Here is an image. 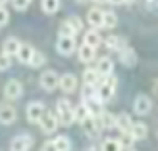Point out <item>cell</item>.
Wrapping results in <instances>:
<instances>
[{"label": "cell", "mask_w": 158, "mask_h": 151, "mask_svg": "<svg viewBox=\"0 0 158 151\" xmlns=\"http://www.w3.org/2000/svg\"><path fill=\"white\" fill-rule=\"evenodd\" d=\"M40 128H41V131L43 133H47V135H50V133H54V131L58 130V117L52 113V111H43V115H41V119H40Z\"/></svg>", "instance_id": "277c9868"}, {"label": "cell", "mask_w": 158, "mask_h": 151, "mask_svg": "<svg viewBox=\"0 0 158 151\" xmlns=\"http://www.w3.org/2000/svg\"><path fill=\"white\" fill-rule=\"evenodd\" d=\"M59 85V76L56 70H45L40 76V86L47 92H54Z\"/></svg>", "instance_id": "3957f363"}, {"label": "cell", "mask_w": 158, "mask_h": 151, "mask_svg": "<svg viewBox=\"0 0 158 151\" xmlns=\"http://www.w3.org/2000/svg\"><path fill=\"white\" fill-rule=\"evenodd\" d=\"M20 45H22V43H20L18 38H15V36H9L7 40L4 41V52H2V54H6V56L13 58V56H16V52H18Z\"/></svg>", "instance_id": "ac0fdd59"}, {"label": "cell", "mask_w": 158, "mask_h": 151, "mask_svg": "<svg viewBox=\"0 0 158 151\" xmlns=\"http://www.w3.org/2000/svg\"><path fill=\"white\" fill-rule=\"evenodd\" d=\"M131 151H133V149H131Z\"/></svg>", "instance_id": "ee69618b"}, {"label": "cell", "mask_w": 158, "mask_h": 151, "mask_svg": "<svg viewBox=\"0 0 158 151\" xmlns=\"http://www.w3.org/2000/svg\"><path fill=\"white\" fill-rule=\"evenodd\" d=\"M118 54H120V63H122L124 67H135V65H137V52L131 49V47L122 49Z\"/></svg>", "instance_id": "9a60e30c"}, {"label": "cell", "mask_w": 158, "mask_h": 151, "mask_svg": "<svg viewBox=\"0 0 158 151\" xmlns=\"http://www.w3.org/2000/svg\"><path fill=\"white\" fill-rule=\"evenodd\" d=\"M56 49H58L59 54L70 56V54L76 50V40H74V38H69V36H59L58 43H56Z\"/></svg>", "instance_id": "9c48e42d"}, {"label": "cell", "mask_w": 158, "mask_h": 151, "mask_svg": "<svg viewBox=\"0 0 158 151\" xmlns=\"http://www.w3.org/2000/svg\"><path fill=\"white\" fill-rule=\"evenodd\" d=\"M131 137L135 139V141H144L146 137H148V126L144 124V122H135V124H131Z\"/></svg>", "instance_id": "44dd1931"}, {"label": "cell", "mask_w": 158, "mask_h": 151, "mask_svg": "<svg viewBox=\"0 0 158 151\" xmlns=\"http://www.w3.org/2000/svg\"><path fill=\"white\" fill-rule=\"evenodd\" d=\"M32 137L31 135H16L13 141H11V151H29L32 146Z\"/></svg>", "instance_id": "52a82bcc"}, {"label": "cell", "mask_w": 158, "mask_h": 151, "mask_svg": "<svg viewBox=\"0 0 158 151\" xmlns=\"http://www.w3.org/2000/svg\"><path fill=\"white\" fill-rule=\"evenodd\" d=\"M11 67V58L6 54H0V70H7Z\"/></svg>", "instance_id": "8d00e7d4"}, {"label": "cell", "mask_w": 158, "mask_h": 151, "mask_svg": "<svg viewBox=\"0 0 158 151\" xmlns=\"http://www.w3.org/2000/svg\"><path fill=\"white\" fill-rule=\"evenodd\" d=\"M108 2L115 4V6H118V4H126V0H108Z\"/></svg>", "instance_id": "ab89813d"}, {"label": "cell", "mask_w": 158, "mask_h": 151, "mask_svg": "<svg viewBox=\"0 0 158 151\" xmlns=\"http://www.w3.org/2000/svg\"><path fill=\"white\" fill-rule=\"evenodd\" d=\"M95 119H97L99 130H101V128H104V130L115 128V115H113L111 111H101Z\"/></svg>", "instance_id": "7c38bea8"}, {"label": "cell", "mask_w": 158, "mask_h": 151, "mask_svg": "<svg viewBox=\"0 0 158 151\" xmlns=\"http://www.w3.org/2000/svg\"><path fill=\"white\" fill-rule=\"evenodd\" d=\"M146 7L151 11H155L158 7V0H146Z\"/></svg>", "instance_id": "f35d334b"}, {"label": "cell", "mask_w": 158, "mask_h": 151, "mask_svg": "<svg viewBox=\"0 0 158 151\" xmlns=\"http://www.w3.org/2000/svg\"><path fill=\"white\" fill-rule=\"evenodd\" d=\"M104 45H106L110 50H117V52H120L122 49L128 47V45H126V40H124L122 36H117V34H110L108 38L104 40Z\"/></svg>", "instance_id": "4fadbf2b"}, {"label": "cell", "mask_w": 158, "mask_h": 151, "mask_svg": "<svg viewBox=\"0 0 158 151\" xmlns=\"http://www.w3.org/2000/svg\"><path fill=\"white\" fill-rule=\"evenodd\" d=\"M52 142H54V146H56L58 151H70L72 149V142H70V139L65 137V135H58Z\"/></svg>", "instance_id": "4316f807"}, {"label": "cell", "mask_w": 158, "mask_h": 151, "mask_svg": "<svg viewBox=\"0 0 158 151\" xmlns=\"http://www.w3.org/2000/svg\"><path fill=\"white\" fill-rule=\"evenodd\" d=\"M81 126H83V131L88 135V137H95L99 131V124H97V119L94 115H88L85 121H81Z\"/></svg>", "instance_id": "2e32d148"}, {"label": "cell", "mask_w": 158, "mask_h": 151, "mask_svg": "<svg viewBox=\"0 0 158 151\" xmlns=\"http://www.w3.org/2000/svg\"><path fill=\"white\" fill-rule=\"evenodd\" d=\"M95 70L99 72V76L101 78H106V76H111L113 74V61L110 60V58H101V60L97 61V69Z\"/></svg>", "instance_id": "e0dca14e"}, {"label": "cell", "mask_w": 158, "mask_h": 151, "mask_svg": "<svg viewBox=\"0 0 158 151\" xmlns=\"http://www.w3.org/2000/svg\"><path fill=\"white\" fill-rule=\"evenodd\" d=\"M83 79H85V85L95 86L99 81H101V76H99V72L95 69H86V70L83 72Z\"/></svg>", "instance_id": "d4e9b609"}, {"label": "cell", "mask_w": 158, "mask_h": 151, "mask_svg": "<svg viewBox=\"0 0 158 151\" xmlns=\"http://www.w3.org/2000/svg\"><path fill=\"white\" fill-rule=\"evenodd\" d=\"M79 2H83V0H79Z\"/></svg>", "instance_id": "7bdbcfd3"}, {"label": "cell", "mask_w": 158, "mask_h": 151, "mask_svg": "<svg viewBox=\"0 0 158 151\" xmlns=\"http://www.w3.org/2000/svg\"><path fill=\"white\" fill-rule=\"evenodd\" d=\"M118 142H120V146L122 148H133V142H135V139L131 137V133L129 131H124L122 135H120V139H118Z\"/></svg>", "instance_id": "1f68e13d"}, {"label": "cell", "mask_w": 158, "mask_h": 151, "mask_svg": "<svg viewBox=\"0 0 158 151\" xmlns=\"http://www.w3.org/2000/svg\"><path fill=\"white\" fill-rule=\"evenodd\" d=\"M151 106H153L151 99H149L148 95H144V94L137 95V99L133 103V110H135L137 115H148L149 111H151Z\"/></svg>", "instance_id": "ba28073f"}, {"label": "cell", "mask_w": 158, "mask_h": 151, "mask_svg": "<svg viewBox=\"0 0 158 151\" xmlns=\"http://www.w3.org/2000/svg\"><path fill=\"white\" fill-rule=\"evenodd\" d=\"M58 86H61V90L65 92V94L76 92V88H77V78H76L74 74H65V76L59 78V85Z\"/></svg>", "instance_id": "8fae6325"}, {"label": "cell", "mask_w": 158, "mask_h": 151, "mask_svg": "<svg viewBox=\"0 0 158 151\" xmlns=\"http://www.w3.org/2000/svg\"><path fill=\"white\" fill-rule=\"evenodd\" d=\"M59 6H61V0H41V9L47 15H54L59 11Z\"/></svg>", "instance_id": "484cf974"}, {"label": "cell", "mask_w": 158, "mask_h": 151, "mask_svg": "<svg viewBox=\"0 0 158 151\" xmlns=\"http://www.w3.org/2000/svg\"><path fill=\"white\" fill-rule=\"evenodd\" d=\"M86 20L88 23L94 27V29H99V27H102V11L97 9V7H94V9L88 11V15H86Z\"/></svg>", "instance_id": "ffe728a7"}, {"label": "cell", "mask_w": 158, "mask_h": 151, "mask_svg": "<svg viewBox=\"0 0 158 151\" xmlns=\"http://www.w3.org/2000/svg\"><path fill=\"white\" fill-rule=\"evenodd\" d=\"M45 61H47V56L43 54V52H38V50H34V54H32V58H31L29 65L32 69H40L41 65H45Z\"/></svg>", "instance_id": "f546056e"}, {"label": "cell", "mask_w": 158, "mask_h": 151, "mask_svg": "<svg viewBox=\"0 0 158 151\" xmlns=\"http://www.w3.org/2000/svg\"><path fill=\"white\" fill-rule=\"evenodd\" d=\"M15 121H16V110L11 104H2L0 106V124L9 126Z\"/></svg>", "instance_id": "30bf717a"}, {"label": "cell", "mask_w": 158, "mask_h": 151, "mask_svg": "<svg viewBox=\"0 0 158 151\" xmlns=\"http://www.w3.org/2000/svg\"><path fill=\"white\" fill-rule=\"evenodd\" d=\"M41 151H58V149H56V146H54L52 141H47L43 146H41Z\"/></svg>", "instance_id": "74e56055"}, {"label": "cell", "mask_w": 158, "mask_h": 151, "mask_svg": "<svg viewBox=\"0 0 158 151\" xmlns=\"http://www.w3.org/2000/svg\"><path fill=\"white\" fill-rule=\"evenodd\" d=\"M7 22H9V11L6 9L4 6H0V27L7 25Z\"/></svg>", "instance_id": "d590c367"}, {"label": "cell", "mask_w": 158, "mask_h": 151, "mask_svg": "<svg viewBox=\"0 0 158 151\" xmlns=\"http://www.w3.org/2000/svg\"><path fill=\"white\" fill-rule=\"evenodd\" d=\"M4 4H7V0H0V6H4Z\"/></svg>", "instance_id": "60d3db41"}, {"label": "cell", "mask_w": 158, "mask_h": 151, "mask_svg": "<svg viewBox=\"0 0 158 151\" xmlns=\"http://www.w3.org/2000/svg\"><path fill=\"white\" fill-rule=\"evenodd\" d=\"M101 36H99L97 29H90L88 32H85V38H83V43L85 45H88V47H94V49H97V45L101 43Z\"/></svg>", "instance_id": "603a6c76"}, {"label": "cell", "mask_w": 158, "mask_h": 151, "mask_svg": "<svg viewBox=\"0 0 158 151\" xmlns=\"http://www.w3.org/2000/svg\"><path fill=\"white\" fill-rule=\"evenodd\" d=\"M88 115H90V110L86 108V104H85V103H83V104H77V106L74 108V119H76L77 122L85 121Z\"/></svg>", "instance_id": "f1b7e54d"}, {"label": "cell", "mask_w": 158, "mask_h": 151, "mask_svg": "<svg viewBox=\"0 0 158 151\" xmlns=\"http://www.w3.org/2000/svg\"><path fill=\"white\" fill-rule=\"evenodd\" d=\"M117 23H118V18L113 11H104L102 13V27L113 29V27H117Z\"/></svg>", "instance_id": "cb8c5ba5"}, {"label": "cell", "mask_w": 158, "mask_h": 151, "mask_svg": "<svg viewBox=\"0 0 158 151\" xmlns=\"http://www.w3.org/2000/svg\"><path fill=\"white\" fill-rule=\"evenodd\" d=\"M77 56H79V61H81V63H90V61L95 58V49L83 43L77 50Z\"/></svg>", "instance_id": "7402d4cb"}, {"label": "cell", "mask_w": 158, "mask_h": 151, "mask_svg": "<svg viewBox=\"0 0 158 151\" xmlns=\"http://www.w3.org/2000/svg\"><path fill=\"white\" fill-rule=\"evenodd\" d=\"M59 36H69V38H74V36H76V31L72 29L67 22H63V23H61V27H59Z\"/></svg>", "instance_id": "836d02e7"}, {"label": "cell", "mask_w": 158, "mask_h": 151, "mask_svg": "<svg viewBox=\"0 0 158 151\" xmlns=\"http://www.w3.org/2000/svg\"><path fill=\"white\" fill-rule=\"evenodd\" d=\"M81 95H83V103L88 101V99H94V97H97V88L92 86V85H85V86H83V92H81Z\"/></svg>", "instance_id": "4dcf8cb0"}, {"label": "cell", "mask_w": 158, "mask_h": 151, "mask_svg": "<svg viewBox=\"0 0 158 151\" xmlns=\"http://www.w3.org/2000/svg\"><path fill=\"white\" fill-rule=\"evenodd\" d=\"M31 0H13V7L16 11H25L27 7H29Z\"/></svg>", "instance_id": "e575fe53"}, {"label": "cell", "mask_w": 158, "mask_h": 151, "mask_svg": "<svg viewBox=\"0 0 158 151\" xmlns=\"http://www.w3.org/2000/svg\"><path fill=\"white\" fill-rule=\"evenodd\" d=\"M131 124H133V121L128 111H120L118 115H115V128H118L122 133L131 130Z\"/></svg>", "instance_id": "5bb4252c"}, {"label": "cell", "mask_w": 158, "mask_h": 151, "mask_svg": "<svg viewBox=\"0 0 158 151\" xmlns=\"http://www.w3.org/2000/svg\"><path fill=\"white\" fill-rule=\"evenodd\" d=\"M58 121L63 124V126H72L76 119H74V106H72V103L69 99H58Z\"/></svg>", "instance_id": "6da1fadb"}, {"label": "cell", "mask_w": 158, "mask_h": 151, "mask_svg": "<svg viewBox=\"0 0 158 151\" xmlns=\"http://www.w3.org/2000/svg\"><path fill=\"white\" fill-rule=\"evenodd\" d=\"M23 94V86L18 79H9L4 86V95L7 97L9 101H15V99H20Z\"/></svg>", "instance_id": "5b68a950"}, {"label": "cell", "mask_w": 158, "mask_h": 151, "mask_svg": "<svg viewBox=\"0 0 158 151\" xmlns=\"http://www.w3.org/2000/svg\"><path fill=\"white\" fill-rule=\"evenodd\" d=\"M101 151H122V146L118 139H106L101 146Z\"/></svg>", "instance_id": "83f0119b"}, {"label": "cell", "mask_w": 158, "mask_h": 151, "mask_svg": "<svg viewBox=\"0 0 158 151\" xmlns=\"http://www.w3.org/2000/svg\"><path fill=\"white\" fill-rule=\"evenodd\" d=\"M32 54H34V49H32V45H29V43H22L20 49H18V52H16L20 63H23V65H29Z\"/></svg>", "instance_id": "d6986e66"}, {"label": "cell", "mask_w": 158, "mask_h": 151, "mask_svg": "<svg viewBox=\"0 0 158 151\" xmlns=\"http://www.w3.org/2000/svg\"><path fill=\"white\" fill-rule=\"evenodd\" d=\"M94 2H108V0H94Z\"/></svg>", "instance_id": "b9f144b4"}, {"label": "cell", "mask_w": 158, "mask_h": 151, "mask_svg": "<svg viewBox=\"0 0 158 151\" xmlns=\"http://www.w3.org/2000/svg\"><path fill=\"white\" fill-rule=\"evenodd\" d=\"M115 88H117V78L115 76L101 78V86L97 88V97L102 103H106L115 95Z\"/></svg>", "instance_id": "7a4b0ae2"}, {"label": "cell", "mask_w": 158, "mask_h": 151, "mask_svg": "<svg viewBox=\"0 0 158 151\" xmlns=\"http://www.w3.org/2000/svg\"><path fill=\"white\" fill-rule=\"evenodd\" d=\"M43 111H45V106H43V103L41 101H31L29 104H27V121L29 122H38L41 119V115H43Z\"/></svg>", "instance_id": "8992f818"}, {"label": "cell", "mask_w": 158, "mask_h": 151, "mask_svg": "<svg viewBox=\"0 0 158 151\" xmlns=\"http://www.w3.org/2000/svg\"><path fill=\"white\" fill-rule=\"evenodd\" d=\"M67 23H69L70 27L76 31V34H77V32H81V29H83V22H81V18H79V16H70L69 20H67Z\"/></svg>", "instance_id": "d6a6232c"}]
</instances>
